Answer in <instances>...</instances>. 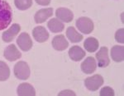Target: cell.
Returning <instances> with one entry per match:
<instances>
[{"instance_id": "ac0fdd59", "label": "cell", "mask_w": 124, "mask_h": 96, "mask_svg": "<svg viewBox=\"0 0 124 96\" xmlns=\"http://www.w3.org/2000/svg\"><path fill=\"white\" fill-rule=\"evenodd\" d=\"M66 36L72 43H79L83 39V35L75 30V27L69 26L66 30Z\"/></svg>"}, {"instance_id": "5bb4252c", "label": "cell", "mask_w": 124, "mask_h": 96, "mask_svg": "<svg viewBox=\"0 0 124 96\" xmlns=\"http://www.w3.org/2000/svg\"><path fill=\"white\" fill-rule=\"evenodd\" d=\"M17 95L19 96H35L36 90L31 85L28 83H22L17 89Z\"/></svg>"}, {"instance_id": "9c48e42d", "label": "cell", "mask_w": 124, "mask_h": 96, "mask_svg": "<svg viewBox=\"0 0 124 96\" xmlns=\"http://www.w3.org/2000/svg\"><path fill=\"white\" fill-rule=\"evenodd\" d=\"M55 16L57 19L62 21L64 22H71L74 18V14L71 10L65 8V7H60L55 11Z\"/></svg>"}, {"instance_id": "ba28073f", "label": "cell", "mask_w": 124, "mask_h": 96, "mask_svg": "<svg viewBox=\"0 0 124 96\" xmlns=\"http://www.w3.org/2000/svg\"><path fill=\"white\" fill-rule=\"evenodd\" d=\"M20 31H21V26L18 24H13L8 30L3 32V35H2V39L6 43H9L17 36V35L19 33Z\"/></svg>"}, {"instance_id": "e0dca14e", "label": "cell", "mask_w": 124, "mask_h": 96, "mask_svg": "<svg viewBox=\"0 0 124 96\" xmlns=\"http://www.w3.org/2000/svg\"><path fill=\"white\" fill-rule=\"evenodd\" d=\"M47 27L53 33H59L65 29V25L57 18L51 19L47 23Z\"/></svg>"}, {"instance_id": "8fae6325", "label": "cell", "mask_w": 124, "mask_h": 96, "mask_svg": "<svg viewBox=\"0 0 124 96\" xmlns=\"http://www.w3.org/2000/svg\"><path fill=\"white\" fill-rule=\"evenodd\" d=\"M53 15V8L52 7H48V8H43L39 11H37L35 14V19L36 23L40 24L45 22L46 20L51 17Z\"/></svg>"}, {"instance_id": "30bf717a", "label": "cell", "mask_w": 124, "mask_h": 96, "mask_svg": "<svg viewBox=\"0 0 124 96\" xmlns=\"http://www.w3.org/2000/svg\"><path fill=\"white\" fill-rule=\"evenodd\" d=\"M32 35L35 40L39 43H44L49 39V33L44 26H37L34 28Z\"/></svg>"}, {"instance_id": "8992f818", "label": "cell", "mask_w": 124, "mask_h": 96, "mask_svg": "<svg viewBox=\"0 0 124 96\" xmlns=\"http://www.w3.org/2000/svg\"><path fill=\"white\" fill-rule=\"evenodd\" d=\"M98 65L99 67H106L109 65L110 60L108 58V49L107 47H101L99 51L96 53Z\"/></svg>"}, {"instance_id": "7c38bea8", "label": "cell", "mask_w": 124, "mask_h": 96, "mask_svg": "<svg viewBox=\"0 0 124 96\" xmlns=\"http://www.w3.org/2000/svg\"><path fill=\"white\" fill-rule=\"evenodd\" d=\"M51 44H52L54 49L57 51L65 50L69 46V43H68V41L63 35H59L54 37Z\"/></svg>"}, {"instance_id": "9a60e30c", "label": "cell", "mask_w": 124, "mask_h": 96, "mask_svg": "<svg viewBox=\"0 0 124 96\" xmlns=\"http://www.w3.org/2000/svg\"><path fill=\"white\" fill-rule=\"evenodd\" d=\"M85 52L82 48H80L79 46H73L69 50V56L71 60L75 62H79L80 61L85 57Z\"/></svg>"}, {"instance_id": "ffe728a7", "label": "cell", "mask_w": 124, "mask_h": 96, "mask_svg": "<svg viewBox=\"0 0 124 96\" xmlns=\"http://www.w3.org/2000/svg\"><path fill=\"white\" fill-rule=\"evenodd\" d=\"M10 77L9 67L4 62L0 61V81H5Z\"/></svg>"}, {"instance_id": "52a82bcc", "label": "cell", "mask_w": 124, "mask_h": 96, "mask_svg": "<svg viewBox=\"0 0 124 96\" xmlns=\"http://www.w3.org/2000/svg\"><path fill=\"white\" fill-rule=\"evenodd\" d=\"M3 56L9 62H13L19 59L22 57V54L14 45H10L4 49Z\"/></svg>"}, {"instance_id": "44dd1931", "label": "cell", "mask_w": 124, "mask_h": 96, "mask_svg": "<svg viewBox=\"0 0 124 96\" xmlns=\"http://www.w3.org/2000/svg\"><path fill=\"white\" fill-rule=\"evenodd\" d=\"M15 6L19 10L24 11L28 9L32 5V0H14Z\"/></svg>"}, {"instance_id": "4fadbf2b", "label": "cell", "mask_w": 124, "mask_h": 96, "mask_svg": "<svg viewBox=\"0 0 124 96\" xmlns=\"http://www.w3.org/2000/svg\"><path fill=\"white\" fill-rule=\"evenodd\" d=\"M97 64L95 59L93 57H88L81 63V70L85 74H91L96 70Z\"/></svg>"}, {"instance_id": "7a4b0ae2", "label": "cell", "mask_w": 124, "mask_h": 96, "mask_svg": "<svg viewBox=\"0 0 124 96\" xmlns=\"http://www.w3.org/2000/svg\"><path fill=\"white\" fill-rule=\"evenodd\" d=\"M14 75L19 80H27L30 77V67L26 62L20 61L14 66Z\"/></svg>"}, {"instance_id": "603a6c76", "label": "cell", "mask_w": 124, "mask_h": 96, "mask_svg": "<svg viewBox=\"0 0 124 96\" xmlns=\"http://www.w3.org/2000/svg\"><path fill=\"white\" fill-rule=\"evenodd\" d=\"M123 35H124V29H123V28H121V29L117 30V32H116V34H115L116 41L118 42V43L123 44L124 43Z\"/></svg>"}, {"instance_id": "6da1fadb", "label": "cell", "mask_w": 124, "mask_h": 96, "mask_svg": "<svg viewBox=\"0 0 124 96\" xmlns=\"http://www.w3.org/2000/svg\"><path fill=\"white\" fill-rule=\"evenodd\" d=\"M13 20L11 6L5 0H0V31L6 29Z\"/></svg>"}, {"instance_id": "5b68a950", "label": "cell", "mask_w": 124, "mask_h": 96, "mask_svg": "<svg viewBox=\"0 0 124 96\" xmlns=\"http://www.w3.org/2000/svg\"><path fill=\"white\" fill-rule=\"evenodd\" d=\"M17 44L20 47V49L24 52L29 51L31 49L33 44L31 40V37L27 33L23 32V33L20 34V35L17 39Z\"/></svg>"}, {"instance_id": "2e32d148", "label": "cell", "mask_w": 124, "mask_h": 96, "mask_svg": "<svg viewBox=\"0 0 124 96\" xmlns=\"http://www.w3.org/2000/svg\"><path fill=\"white\" fill-rule=\"evenodd\" d=\"M111 57L114 62L120 63L124 60V47L114 45L111 49Z\"/></svg>"}, {"instance_id": "3957f363", "label": "cell", "mask_w": 124, "mask_h": 96, "mask_svg": "<svg viewBox=\"0 0 124 96\" xmlns=\"http://www.w3.org/2000/svg\"><path fill=\"white\" fill-rule=\"evenodd\" d=\"M76 26L79 30V31L82 32L83 34H86V35L90 34L93 31V28H94L93 21L90 18L86 17H82L77 19Z\"/></svg>"}, {"instance_id": "277c9868", "label": "cell", "mask_w": 124, "mask_h": 96, "mask_svg": "<svg viewBox=\"0 0 124 96\" xmlns=\"http://www.w3.org/2000/svg\"><path fill=\"white\" fill-rule=\"evenodd\" d=\"M103 84V78L100 75H94L88 77L85 80V85L88 90L91 91H96Z\"/></svg>"}, {"instance_id": "7402d4cb", "label": "cell", "mask_w": 124, "mask_h": 96, "mask_svg": "<svg viewBox=\"0 0 124 96\" xmlns=\"http://www.w3.org/2000/svg\"><path fill=\"white\" fill-rule=\"evenodd\" d=\"M100 96H114V91L109 86L103 87L100 90Z\"/></svg>"}, {"instance_id": "d6986e66", "label": "cell", "mask_w": 124, "mask_h": 96, "mask_svg": "<svg viewBox=\"0 0 124 96\" xmlns=\"http://www.w3.org/2000/svg\"><path fill=\"white\" fill-rule=\"evenodd\" d=\"M99 41L93 37H89L84 42V47L89 53H93L99 49Z\"/></svg>"}, {"instance_id": "cb8c5ba5", "label": "cell", "mask_w": 124, "mask_h": 96, "mask_svg": "<svg viewBox=\"0 0 124 96\" xmlns=\"http://www.w3.org/2000/svg\"><path fill=\"white\" fill-rule=\"evenodd\" d=\"M36 3L41 6H47L51 3V0H35Z\"/></svg>"}]
</instances>
